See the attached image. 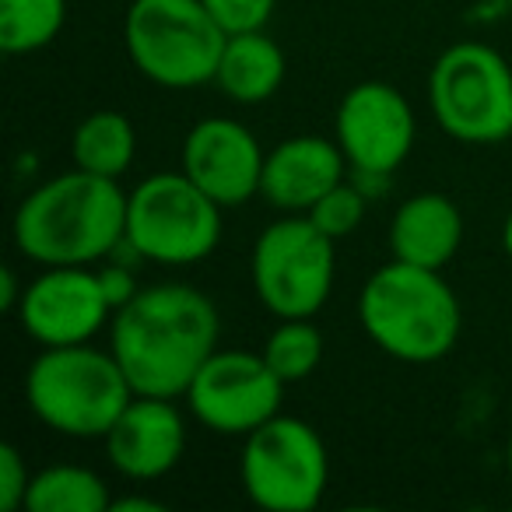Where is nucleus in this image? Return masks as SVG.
Wrapping results in <instances>:
<instances>
[{
	"mask_svg": "<svg viewBox=\"0 0 512 512\" xmlns=\"http://www.w3.org/2000/svg\"><path fill=\"white\" fill-rule=\"evenodd\" d=\"M509 141H512V134H509Z\"/></svg>",
	"mask_w": 512,
	"mask_h": 512,
	"instance_id": "30",
	"label": "nucleus"
},
{
	"mask_svg": "<svg viewBox=\"0 0 512 512\" xmlns=\"http://www.w3.org/2000/svg\"><path fill=\"white\" fill-rule=\"evenodd\" d=\"M218 337V306L183 281L141 288L109 323V351L144 397H183L200 365L218 351Z\"/></svg>",
	"mask_w": 512,
	"mask_h": 512,
	"instance_id": "1",
	"label": "nucleus"
},
{
	"mask_svg": "<svg viewBox=\"0 0 512 512\" xmlns=\"http://www.w3.org/2000/svg\"><path fill=\"white\" fill-rule=\"evenodd\" d=\"M22 295H25V285L18 281V274L11 267L0 271V309H8V313H18L22 306Z\"/></svg>",
	"mask_w": 512,
	"mask_h": 512,
	"instance_id": "26",
	"label": "nucleus"
},
{
	"mask_svg": "<svg viewBox=\"0 0 512 512\" xmlns=\"http://www.w3.org/2000/svg\"><path fill=\"white\" fill-rule=\"evenodd\" d=\"M341 144L320 134H299L267 151L260 197L281 214H309V207L334 190L348 172Z\"/></svg>",
	"mask_w": 512,
	"mask_h": 512,
	"instance_id": "15",
	"label": "nucleus"
},
{
	"mask_svg": "<svg viewBox=\"0 0 512 512\" xmlns=\"http://www.w3.org/2000/svg\"><path fill=\"white\" fill-rule=\"evenodd\" d=\"M239 481L253 505L267 512H309L330 484L327 442L309 421L274 414L242 439Z\"/></svg>",
	"mask_w": 512,
	"mask_h": 512,
	"instance_id": "8",
	"label": "nucleus"
},
{
	"mask_svg": "<svg viewBox=\"0 0 512 512\" xmlns=\"http://www.w3.org/2000/svg\"><path fill=\"white\" fill-rule=\"evenodd\" d=\"M11 235L39 267H95L127 239V193L116 179L74 165L18 204Z\"/></svg>",
	"mask_w": 512,
	"mask_h": 512,
	"instance_id": "2",
	"label": "nucleus"
},
{
	"mask_svg": "<svg viewBox=\"0 0 512 512\" xmlns=\"http://www.w3.org/2000/svg\"><path fill=\"white\" fill-rule=\"evenodd\" d=\"M134 397L116 355L92 348V341L43 348L25 372L29 411L67 439H106Z\"/></svg>",
	"mask_w": 512,
	"mask_h": 512,
	"instance_id": "4",
	"label": "nucleus"
},
{
	"mask_svg": "<svg viewBox=\"0 0 512 512\" xmlns=\"http://www.w3.org/2000/svg\"><path fill=\"white\" fill-rule=\"evenodd\" d=\"M109 484L81 463H50L36 470L29 484V512H109Z\"/></svg>",
	"mask_w": 512,
	"mask_h": 512,
	"instance_id": "19",
	"label": "nucleus"
},
{
	"mask_svg": "<svg viewBox=\"0 0 512 512\" xmlns=\"http://www.w3.org/2000/svg\"><path fill=\"white\" fill-rule=\"evenodd\" d=\"M502 249H505V256L512 260V211L505 214V221H502Z\"/></svg>",
	"mask_w": 512,
	"mask_h": 512,
	"instance_id": "28",
	"label": "nucleus"
},
{
	"mask_svg": "<svg viewBox=\"0 0 512 512\" xmlns=\"http://www.w3.org/2000/svg\"><path fill=\"white\" fill-rule=\"evenodd\" d=\"M358 323L383 355L407 365H432L456 348L463 313L442 271L390 260L365 281Z\"/></svg>",
	"mask_w": 512,
	"mask_h": 512,
	"instance_id": "3",
	"label": "nucleus"
},
{
	"mask_svg": "<svg viewBox=\"0 0 512 512\" xmlns=\"http://www.w3.org/2000/svg\"><path fill=\"white\" fill-rule=\"evenodd\" d=\"M267 151L256 134L239 120L204 116L183 137L179 169L221 207H239L260 193Z\"/></svg>",
	"mask_w": 512,
	"mask_h": 512,
	"instance_id": "13",
	"label": "nucleus"
},
{
	"mask_svg": "<svg viewBox=\"0 0 512 512\" xmlns=\"http://www.w3.org/2000/svg\"><path fill=\"white\" fill-rule=\"evenodd\" d=\"M288 60L278 39H271L264 29L239 32L228 36L225 50L218 60V74L214 85L239 106H260V102L274 99L285 85Z\"/></svg>",
	"mask_w": 512,
	"mask_h": 512,
	"instance_id": "17",
	"label": "nucleus"
},
{
	"mask_svg": "<svg viewBox=\"0 0 512 512\" xmlns=\"http://www.w3.org/2000/svg\"><path fill=\"white\" fill-rule=\"evenodd\" d=\"M109 509L113 512H165V502L148 498V495H123V498H113Z\"/></svg>",
	"mask_w": 512,
	"mask_h": 512,
	"instance_id": "27",
	"label": "nucleus"
},
{
	"mask_svg": "<svg viewBox=\"0 0 512 512\" xmlns=\"http://www.w3.org/2000/svg\"><path fill=\"white\" fill-rule=\"evenodd\" d=\"M221 211L183 169L151 172L127 193V246L162 267L200 264L221 242Z\"/></svg>",
	"mask_w": 512,
	"mask_h": 512,
	"instance_id": "6",
	"label": "nucleus"
},
{
	"mask_svg": "<svg viewBox=\"0 0 512 512\" xmlns=\"http://www.w3.org/2000/svg\"><path fill=\"white\" fill-rule=\"evenodd\" d=\"M204 8L214 15V22L228 32V36H239V32H256L267 29V22L274 18L278 0H204Z\"/></svg>",
	"mask_w": 512,
	"mask_h": 512,
	"instance_id": "23",
	"label": "nucleus"
},
{
	"mask_svg": "<svg viewBox=\"0 0 512 512\" xmlns=\"http://www.w3.org/2000/svg\"><path fill=\"white\" fill-rule=\"evenodd\" d=\"M99 278H102V288H106V299L113 302V309H123L137 292H141V288H137L134 271H130L127 264H120V260L99 267Z\"/></svg>",
	"mask_w": 512,
	"mask_h": 512,
	"instance_id": "25",
	"label": "nucleus"
},
{
	"mask_svg": "<svg viewBox=\"0 0 512 512\" xmlns=\"http://www.w3.org/2000/svg\"><path fill=\"white\" fill-rule=\"evenodd\" d=\"M505 467H509V477H512V428H509V439H505Z\"/></svg>",
	"mask_w": 512,
	"mask_h": 512,
	"instance_id": "29",
	"label": "nucleus"
},
{
	"mask_svg": "<svg viewBox=\"0 0 512 512\" xmlns=\"http://www.w3.org/2000/svg\"><path fill=\"white\" fill-rule=\"evenodd\" d=\"M113 313L99 267H43V274L25 285L18 323L39 348H64L88 344L113 323Z\"/></svg>",
	"mask_w": 512,
	"mask_h": 512,
	"instance_id": "12",
	"label": "nucleus"
},
{
	"mask_svg": "<svg viewBox=\"0 0 512 512\" xmlns=\"http://www.w3.org/2000/svg\"><path fill=\"white\" fill-rule=\"evenodd\" d=\"M67 0H0V50L36 53L64 32Z\"/></svg>",
	"mask_w": 512,
	"mask_h": 512,
	"instance_id": "20",
	"label": "nucleus"
},
{
	"mask_svg": "<svg viewBox=\"0 0 512 512\" xmlns=\"http://www.w3.org/2000/svg\"><path fill=\"white\" fill-rule=\"evenodd\" d=\"M463 242V214L446 193H414L393 211L390 253L414 267L442 271Z\"/></svg>",
	"mask_w": 512,
	"mask_h": 512,
	"instance_id": "16",
	"label": "nucleus"
},
{
	"mask_svg": "<svg viewBox=\"0 0 512 512\" xmlns=\"http://www.w3.org/2000/svg\"><path fill=\"white\" fill-rule=\"evenodd\" d=\"M260 355L267 358L274 372L285 383H302L323 362V334L313 323V316H295V320H278V327L267 334V344Z\"/></svg>",
	"mask_w": 512,
	"mask_h": 512,
	"instance_id": "21",
	"label": "nucleus"
},
{
	"mask_svg": "<svg viewBox=\"0 0 512 512\" xmlns=\"http://www.w3.org/2000/svg\"><path fill=\"white\" fill-rule=\"evenodd\" d=\"M32 470L25 463L22 449L15 442H4L0 446V512H18L25 509V498H29Z\"/></svg>",
	"mask_w": 512,
	"mask_h": 512,
	"instance_id": "24",
	"label": "nucleus"
},
{
	"mask_svg": "<svg viewBox=\"0 0 512 512\" xmlns=\"http://www.w3.org/2000/svg\"><path fill=\"white\" fill-rule=\"evenodd\" d=\"M285 386L288 383L267 365L264 355L242 348H218L200 365L183 400L207 432L246 439L253 428L281 414Z\"/></svg>",
	"mask_w": 512,
	"mask_h": 512,
	"instance_id": "10",
	"label": "nucleus"
},
{
	"mask_svg": "<svg viewBox=\"0 0 512 512\" xmlns=\"http://www.w3.org/2000/svg\"><path fill=\"white\" fill-rule=\"evenodd\" d=\"M428 106L460 144H498L512 134V67L488 43H453L428 74Z\"/></svg>",
	"mask_w": 512,
	"mask_h": 512,
	"instance_id": "7",
	"label": "nucleus"
},
{
	"mask_svg": "<svg viewBox=\"0 0 512 512\" xmlns=\"http://www.w3.org/2000/svg\"><path fill=\"white\" fill-rule=\"evenodd\" d=\"M365 207H369V193H365L358 183L341 179L334 190H327L313 207H309V218H313V225L320 228L323 235L341 242L358 232V225L365 221Z\"/></svg>",
	"mask_w": 512,
	"mask_h": 512,
	"instance_id": "22",
	"label": "nucleus"
},
{
	"mask_svg": "<svg viewBox=\"0 0 512 512\" xmlns=\"http://www.w3.org/2000/svg\"><path fill=\"white\" fill-rule=\"evenodd\" d=\"M337 242L309 214H285L256 235L249 274L253 292L278 320L316 316L327 306L337 278Z\"/></svg>",
	"mask_w": 512,
	"mask_h": 512,
	"instance_id": "9",
	"label": "nucleus"
},
{
	"mask_svg": "<svg viewBox=\"0 0 512 512\" xmlns=\"http://www.w3.org/2000/svg\"><path fill=\"white\" fill-rule=\"evenodd\" d=\"M418 120L407 95L390 81H362L337 102L334 141L358 183H383L407 162Z\"/></svg>",
	"mask_w": 512,
	"mask_h": 512,
	"instance_id": "11",
	"label": "nucleus"
},
{
	"mask_svg": "<svg viewBox=\"0 0 512 512\" xmlns=\"http://www.w3.org/2000/svg\"><path fill=\"white\" fill-rule=\"evenodd\" d=\"M228 32L204 0H130L123 15L127 57L151 85L186 92L211 85Z\"/></svg>",
	"mask_w": 512,
	"mask_h": 512,
	"instance_id": "5",
	"label": "nucleus"
},
{
	"mask_svg": "<svg viewBox=\"0 0 512 512\" xmlns=\"http://www.w3.org/2000/svg\"><path fill=\"white\" fill-rule=\"evenodd\" d=\"M102 442L116 474H123L127 481H158L183 460L186 421L169 397L137 393Z\"/></svg>",
	"mask_w": 512,
	"mask_h": 512,
	"instance_id": "14",
	"label": "nucleus"
},
{
	"mask_svg": "<svg viewBox=\"0 0 512 512\" xmlns=\"http://www.w3.org/2000/svg\"><path fill=\"white\" fill-rule=\"evenodd\" d=\"M137 155V130L127 113L120 109H95L74 127L71 158L78 169L95 176L120 179L134 165Z\"/></svg>",
	"mask_w": 512,
	"mask_h": 512,
	"instance_id": "18",
	"label": "nucleus"
}]
</instances>
